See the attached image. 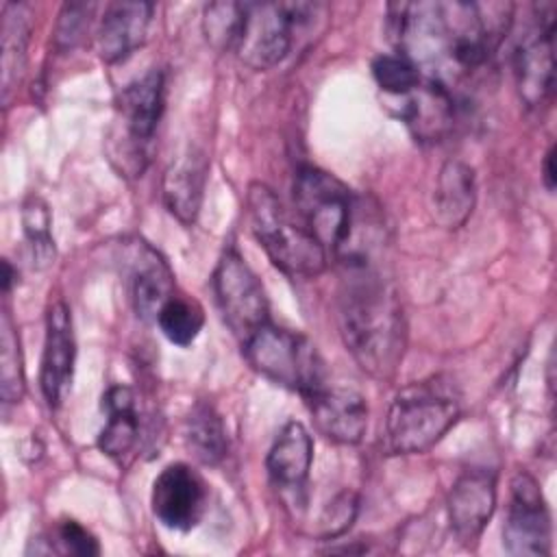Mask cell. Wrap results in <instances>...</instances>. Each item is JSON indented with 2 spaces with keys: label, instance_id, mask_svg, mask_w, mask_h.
<instances>
[{
  "label": "cell",
  "instance_id": "1",
  "mask_svg": "<svg viewBox=\"0 0 557 557\" xmlns=\"http://www.w3.org/2000/svg\"><path fill=\"white\" fill-rule=\"evenodd\" d=\"M511 13L503 2H398L387 7L385 30L418 65L472 72L498 48Z\"/></svg>",
  "mask_w": 557,
  "mask_h": 557
},
{
  "label": "cell",
  "instance_id": "2",
  "mask_svg": "<svg viewBox=\"0 0 557 557\" xmlns=\"http://www.w3.org/2000/svg\"><path fill=\"white\" fill-rule=\"evenodd\" d=\"M337 326L355 363L376 381L396 376L407 348V320L396 287L370 263H346Z\"/></svg>",
  "mask_w": 557,
  "mask_h": 557
},
{
  "label": "cell",
  "instance_id": "3",
  "mask_svg": "<svg viewBox=\"0 0 557 557\" xmlns=\"http://www.w3.org/2000/svg\"><path fill=\"white\" fill-rule=\"evenodd\" d=\"M461 394L446 374L413 381L396 392L385 416L383 448L413 455L433 448L459 420Z\"/></svg>",
  "mask_w": 557,
  "mask_h": 557
},
{
  "label": "cell",
  "instance_id": "4",
  "mask_svg": "<svg viewBox=\"0 0 557 557\" xmlns=\"http://www.w3.org/2000/svg\"><path fill=\"white\" fill-rule=\"evenodd\" d=\"M246 213L252 235L278 270L289 276L311 278L326 268L329 252L274 189L252 183L246 194Z\"/></svg>",
  "mask_w": 557,
  "mask_h": 557
},
{
  "label": "cell",
  "instance_id": "5",
  "mask_svg": "<svg viewBox=\"0 0 557 557\" xmlns=\"http://www.w3.org/2000/svg\"><path fill=\"white\" fill-rule=\"evenodd\" d=\"M163 109L165 74L157 67L122 89L107 137V154L120 176L137 178L144 174Z\"/></svg>",
  "mask_w": 557,
  "mask_h": 557
},
{
  "label": "cell",
  "instance_id": "6",
  "mask_svg": "<svg viewBox=\"0 0 557 557\" xmlns=\"http://www.w3.org/2000/svg\"><path fill=\"white\" fill-rule=\"evenodd\" d=\"M242 348L252 370L281 387L298 392L302 398L326 383L324 361L315 344L298 331L265 322Z\"/></svg>",
  "mask_w": 557,
  "mask_h": 557
},
{
  "label": "cell",
  "instance_id": "7",
  "mask_svg": "<svg viewBox=\"0 0 557 557\" xmlns=\"http://www.w3.org/2000/svg\"><path fill=\"white\" fill-rule=\"evenodd\" d=\"M292 196L298 218L324 250L337 257L350 237L359 196L335 174L315 165H302L296 172Z\"/></svg>",
  "mask_w": 557,
  "mask_h": 557
},
{
  "label": "cell",
  "instance_id": "8",
  "mask_svg": "<svg viewBox=\"0 0 557 557\" xmlns=\"http://www.w3.org/2000/svg\"><path fill=\"white\" fill-rule=\"evenodd\" d=\"M324 7L318 2H244V20L235 46L237 57L252 70L278 65L294 39Z\"/></svg>",
  "mask_w": 557,
  "mask_h": 557
},
{
  "label": "cell",
  "instance_id": "9",
  "mask_svg": "<svg viewBox=\"0 0 557 557\" xmlns=\"http://www.w3.org/2000/svg\"><path fill=\"white\" fill-rule=\"evenodd\" d=\"M213 292L226 326L242 344L257 329L270 322L265 289L233 246H228L218 259L213 270Z\"/></svg>",
  "mask_w": 557,
  "mask_h": 557
},
{
  "label": "cell",
  "instance_id": "10",
  "mask_svg": "<svg viewBox=\"0 0 557 557\" xmlns=\"http://www.w3.org/2000/svg\"><path fill=\"white\" fill-rule=\"evenodd\" d=\"M555 2L533 4V24L513 50L518 94L527 107L546 104L555 83Z\"/></svg>",
  "mask_w": 557,
  "mask_h": 557
},
{
  "label": "cell",
  "instance_id": "11",
  "mask_svg": "<svg viewBox=\"0 0 557 557\" xmlns=\"http://www.w3.org/2000/svg\"><path fill=\"white\" fill-rule=\"evenodd\" d=\"M503 546L509 555L550 553V513L542 487L529 472L520 470L509 483V505L503 527Z\"/></svg>",
  "mask_w": 557,
  "mask_h": 557
},
{
  "label": "cell",
  "instance_id": "12",
  "mask_svg": "<svg viewBox=\"0 0 557 557\" xmlns=\"http://www.w3.org/2000/svg\"><path fill=\"white\" fill-rule=\"evenodd\" d=\"M209 490L205 479L187 463L165 466L152 483V513L172 531L194 529L207 511Z\"/></svg>",
  "mask_w": 557,
  "mask_h": 557
},
{
  "label": "cell",
  "instance_id": "13",
  "mask_svg": "<svg viewBox=\"0 0 557 557\" xmlns=\"http://www.w3.org/2000/svg\"><path fill=\"white\" fill-rule=\"evenodd\" d=\"M76 363V339L70 307L63 300L50 305L46 313V342L39 370V387L50 409L65 403Z\"/></svg>",
  "mask_w": 557,
  "mask_h": 557
},
{
  "label": "cell",
  "instance_id": "14",
  "mask_svg": "<svg viewBox=\"0 0 557 557\" xmlns=\"http://www.w3.org/2000/svg\"><path fill=\"white\" fill-rule=\"evenodd\" d=\"M496 509V472L472 468L457 476L450 487L446 511L453 535L470 546L487 527Z\"/></svg>",
  "mask_w": 557,
  "mask_h": 557
},
{
  "label": "cell",
  "instance_id": "15",
  "mask_svg": "<svg viewBox=\"0 0 557 557\" xmlns=\"http://www.w3.org/2000/svg\"><path fill=\"white\" fill-rule=\"evenodd\" d=\"M315 429L335 444H359L368 429V403L355 387L324 383L307 398Z\"/></svg>",
  "mask_w": 557,
  "mask_h": 557
},
{
  "label": "cell",
  "instance_id": "16",
  "mask_svg": "<svg viewBox=\"0 0 557 557\" xmlns=\"http://www.w3.org/2000/svg\"><path fill=\"white\" fill-rule=\"evenodd\" d=\"M126 274L137 315L146 322H154L159 309L174 296V274L170 265L150 244L139 239L126 250Z\"/></svg>",
  "mask_w": 557,
  "mask_h": 557
},
{
  "label": "cell",
  "instance_id": "17",
  "mask_svg": "<svg viewBox=\"0 0 557 557\" xmlns=\"http://www.w3.org/2000/svg\"><path fill=\"white\" fill-rule=\"evenodd\" d=\"M154 7L150 2H111L96 33V48L102 61L117 63L133 54L146 39Z\"/></svg>",
  "mask_w": 557,
  "mask_h": 557
},
{
  "label": "cell",
  "instance_id": "18",
  "mask_svg": "<svg viewBox=\"0 0 557 557\" xmlns=\"http://www.w3.org/2000/svg\"><path fill=\"white\" fill-rule=\"evenodd\" d=\"M400 107V117L418 141H440L455 120V102L440 78H422Z\"/></svg>",
  "mask_w": 557,
  "mask_h": 557
},
{
  "label": "cell",
  "instance_id": "19",
  "mask_svg": "<svg viewBox=\"0 0 557 557\" xmlns=\"http://www.w3.org/2000/svg\"><path fill=\"white\" fill-rule=\"evenodd\" d=\"M207 157L205 152L189 148L181 152L163 172L161 178V196L168 211L181 224H194L207 185Z\"/></svg>",
  "mask_w": 557,
  "mask_h": 557
},
{
  "label": "cell",
  "instance_id": "20",
  "mask_svg": "<svg viewBox=\"0 0 557 557\" xmlns=\"http://www.w3.org/2000/svg\"><path fill=\"white\" fill-rule=\"evenodd\" d=\"M311 461H313L311 435L300 422L292 420L278 431L265 457V468L272 483L278 490L300 494L307 485Z\"/></svg>",
  "mask_w": 557,
  "mask_h": 557
},
{
  "label": "cell",
  "instance_id": "21",
  "mask_svg": "<svg viewBox=\"0 0 557 557\" xmlns=\"http://www.w3.org/2000/svg\"><path fill=\"white\" fill-rule=\"evenodd\" d=\"M476 202L474 170L461 159H448L435 181L433 215L442 228H461Z\"/></svg>",
  "mask_w": 557,
  "mask_h": 557
},
{
  "label": "cell",
  "instance_id": "22",
  "mask_svg": "<svg viewBox=\"0 0 557 557\" xmlns=\"http://www.w3.org/2000/svg\"><path fill=\"white\" fill-rule=\"evenodd\" d=\"M135 403V394L126 385H111L102 396L107 424L98 435V448L120 463L131 455L139 440V416Z\"/></svg>",
  "mask_w": 557,
  "mask_h": 557
},
{
  "label": "cell",
  "instance_id": "23",
  "mask_svg": "<svg viewBox=\"0 0 557 557\" xmlns=\"http://www.w3.org/2000/svg\"><path fill=\"white\" fill-rule=\"evenodd\" d=\"M30 39V9L28 4L4 2L2 4V100L9 102L17 87Z\"/></svg>",
  "mask_w": 557,
  "mask_h": 557
},
{
  "label": "cell",
  "instance_id": "24",
  "mask_svg": "<svg viewBox=\"0 0 557 557\" xmlns=\"http://www.w3.org/2000/svg\"><path fill=\"white\" fill-rule=\"evenodd\" d=\"M185 442L194 457L207 466H218L228 450V437L220 413L209 403H196L185 418Z\"/></svg>",
  "mask_w": 557,
  "mask_h": 557
},
{
  "label": "cell",
  "instance_id": "25",
  "mask_svg": "<svg viewBox=\"0 0 557 557\" xmlns=\"http://www.w3.org/2000/svg\"><path fill=\"white\" fill-rule=\"evenodd\" d=\"M24 359L20 348V335L11 320V313L4 309L0 318V394L2 403H20L24 396Z\"/></svg>",
  "mask_w": 557,
  "mask_h": 557
},
{
  "label": "cell",
  "instance_id": "26",
  "mask_svg": "<svg viewBox=\"0 0 557 557\" xmlns=\"http://www.w3.org/2000/svg\"><path fill=\"white\" fill-rule=\"evenodd\" d=\"M154 322L172 344L189 346L198 337V333L205 324V315H202V309L198 302L174 294L159 309Z\"/></svg>",
  "mask_w": 557,
  "mask_h": 557
},
{
  "label": "cell",
  "instance_id": "27",
  "mask_svg": "<svg viewBox=\"0 0 557 557\" xmlns=\"http://www.w3.org/2000/svg\"><path fill=\"white\" fill-rule=\"evenodd\" d=\"M22 226L28 248V259L33 268H46L50 265L54 257V242L50 235V211L48 205L30 196L22 207Z\"/></svg>",
  "mask_w": 557,
  "mask_h": 557
},
{
  "label": "cell",
  "instance_id": "28",
  "mask_svg": "<svg viewBox=\"0 0 557 557\" xmlns=\"http://www.w3.org/2000/svg\"><path fill=\"white\" fill-rule=\"evenodd\" d=\"M244 20V2H211L202 13V33L218 52H235Z\"/></svg>",
  "mask_w": 557,
  "mask_h": 557
},
{
  "label": "cell",
  "instance_id": "29",
  "mask_svg": "<svg viewBox=\"0 0 557 557\" xmlns=\"http://www.w3.org/2000/svg\"><path fill=\"white\" fill-rule=\"evenodd\" d=\"M372 76L376 85L392 96H407L420 83V65L405 52H385L372 61Z\"/></svg>",
  "mask_w": 557,
  "mask_h": 557
},
{
  "label": "cell",
  "instance_id": "30",
  "mask_svg": "<svg viewBox=\"0 0 557 557\" xmlns=\"http://www.w3.org/2000/svg\"><path fill=\"white\" fill-rule=\"evenodd\" d=\"M94 4L87 2H67L63 4L57 26H54V44L59 50H72L85 37L91 22Z\"/></svg>",
  "mask_w": 557,
  "mask_h": 557
},
{
  "label": "cell",
  "instance_id": "31",
  "mask_svg": "<svg viewBox=\"0 0 557 557\" xmlns=\"http://www.w3.org/2000/svg\"><path fill=\"white\" fill-rule=\"evenodd\" d=\"M54 542V550L65 553V555H98L100 546L98 540L76 520H61L54 531H52V540Z\"/></svg>",
  "mask_w": 557,
  "mask_h": 557
},
{
  "label": "cell",
  "instance_id": "32",
  "mask_svg": "<svg viewBox=\"0 0 557 557\" xmlns=\"http://www.w3.org/2000/svg\"><path fill=\"white\" fill-rule=\"evenodd\" d=\"M359 511V498L355 492L344 490L339 492L324 509L322 513V533L324 537H335L342 535L346 529H350L352 520L357 518Z\"/></svg>",
  "mask_w": 557,
  "mask_h": 557
},
{
  "label": "cell",
  "instance_id": "33",
  "mask_svg": "<svg viewBox=\"0 0 557 557\" xmlns=\"http://www.w3.org/2000/svg\"><path fill=\"white\" fill-rule=\"evenodd\" d=\"M542 181L546 185L548 191L555 189V146L548 148V152L544 154V161H542Z\"/></svg>",
  "mask_w": 557,
  "mask_h": 557
},
{
  "label": "cell",
  "instance_id": "34",
  "mask_svg": "<svg viewBox=\"0 0 557 557\" xmlns=\"http://www.w3.org/2000/svg\"><path fill=\"white\" fill-rule=\"evenodd\" d=\"M2 270H4V274H2V287H4V292H9L11 289V283H13V270H11V263L4 259L2 261Z\"/></svg>",
  "mask_w": 557,
  "mask_h": 557
}]
</instances>
